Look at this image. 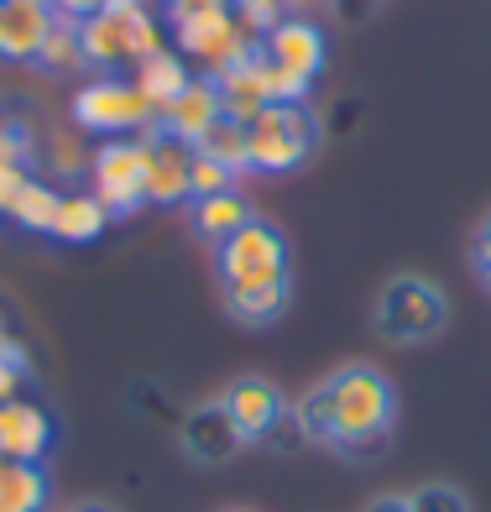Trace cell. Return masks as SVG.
Masks as SVG:
<instances>
[{
    "label": "cell",
    "mask_w": 491,
    "mask_h": 512,
    "mask_svg": "<svg viewBox=\"0 0 491 512\" xmlns=\"http://www.w3.org/2000/svg\"><path fill=\"white\" fill-rule=\"evenodd\" d=\"M303 445L335 450L345 460H371L387 450L397 429V387L382 366L371 361H345L340 371L319 377L303 398L293 403Z\"/></svg>",
    "instance_id": "1"
},
{
    "label": "cell",
    "mask_w": 491,
    "mask_h": 512,
    "mask_svg": "<svg viewBox=\"0 0 491 512\" xmlns=\"http://www.w3.org/2000/svg\"><path fill=\"white\" fill-rule=\"evenodd\" d=\"M215 267V288L220 304L236 324H251V330H267L288 314L293 304V251L288 236L272 220L251 215L236 236H225L209 256Z\"/></svg>",
    "instance_id": "2"
},
{
    "label": "cell",
    "mask_w": 491,
    "mask_h": 512,
    "mask_svg": "<svg viewBox=\"0 0 491 512\" xmlns=\"http://www.w3.org/2000/svg\"><path fill=\"white\" fill-rule=\"evenodd\" d=\"M79 48L89 68L121 74L162 48V21L152 16L147 0H105L95 16L79 21Z\"/></svg>",
    "instance_id": "3"
},
{
    "label": "cell",
    "mask_w": 491,
    "mask_h": 512,
    "mask_svg": "<svg viewBox=\"0 0 491 512\" xmlns=\"http://www.w3.org/2000/svg\"><path fill=\"white\" fill-rule=\"evenodd\" d=\"M162 21H168L178 53L204 63V79L225 74L251 48V37L230 0H162Z\"/></svg>",
    "instance_id": "4"
},
{
    "label": "cell",
    "mask_w": 491,
    "mask_h": 512,
    "mask_svg": "<svg viewBox=\"0 0 491 512\" xmlns=\"http://www.w3.org/2000/svg\"><path fill=\"white\" fill-rule=\"evenodd\" d=\"M319 142H324V131H319V115L309 110V100H277V105H262L246 121L251 173H267V178L309 168Z\"/></svg>",
    "instance_id": "5"
},
{
    "label": "cell",
    "mask_w": 491,
    "mask_h": 512,
    "mask_svg": "<svg viewBox=\"0 0 491 512\" xmlns=\"http://www.w3.org/2000/svg\"><path fill=\"white\" fill-rule=\"evenodd\" d=\"M371 324L387 345H429L450 330V298L424 272H392L371 304Z\"/></svg>",
    "instance_id": "6"
},
{
    "label": "cell",
    "mask_w": 491,
    "mask_h": 512,
    "mask_svg": "<svg viewBox=\"0 0 491 512\" xmlns=\"http://www.w3.org/2000/svg\"><path fill=\"white\" fill-rule=\"evenodd\" d=\"M262 58H267V89L272 105L277 100H309V89L319 84L324 63H330V42L324 27L309 16H288L262 37Z\"/></svg>",
    "instance_id": "7"
},
{
    "label": "cell",
    "mask_w": 491,
    "mask_h": 512,
    "mask_svg": "<svg viewBox=\"0 0 491 512\" xmlns=\"http://www.w3.org/2000/svg\"><path fill=\"white\" fill-rule=\"evenodd\" d=\"M225 413L236 418V429L246 445L256 450H293L303 445V429H298V413L293 403L283 398V387L256 377V371H246V377H236L225 392H220Z\"/></svg>",
    "instance_id": "8"
},
{
    "label": "cell",
    "mask_w": 491,
    "mask_h": 512,
    "mask_svg": "<svg viewBox=\"0 0 491 512\" xmlns=\"http://www.w3.org/2000/svg\"><path fill=\"white\" fill-rule=\"evenodd\" d=\"M68 115H74L79 131L110 136V142H115V136H147L157 126V105L131 79H121V74H100V79L79 84Z\"/></svg>",
    "instance_id": "9"
},
{
    "label": "cell",
    "mask_w": 491,
    "mask_h": 512,
    "mask_svg": "<svg viewBox=\"0 0 491 512\" xmlns=\"http://www.w3.org/2000/svg\"><path fill=\"white\" fill-rule=\"evenodd\" d=\"M89 178H95V199L105 204L110 220H131L147 204V147L142 136H115L95 157H89Z\"/></svg>",
    "instance_id": "10"
},
{
    "label": "cell",
    "mask_w": 491,
    "mask_h": 512,
    "mask_svg": "<svg viewBox=\"0 0 491 512\" xmlns=\"http://www.w3.org/2000/svg\"><path fill=\"white\" fill-rule=\"evenodd\" d=\"M178 450L189 465H230L241 450H246V439L236 429V418L225 413L220 398H209V403H194L189 413H183V424H178Z\"/></svg>",
    "instance_id": "11"
},
{
    "label": "cell",
    "mask_w": 491,
    "mask_h": 512,
    "mask_svg": "<svg viewBox=\"0 0 491 512\" xmlns=\"http://www.w3.org/2000/svg\"><path fill=\"white\" fill-rule=\"evenodd\" d=\"M58 445V418L37 398H6L0 403V460H32L42 465Z\"/></svg>",
    "instance_id": "12"
},
{
    "label": "cell",
    "mask_w": 491,
    "mask_h": 512,
    "mask_svg": "<svg viewBox=\"0 0 491 512\" xmlns=\"http://www.w3.org/2000/svg\"><path fill=\"white\" fill-rule=\"evenodd\" d=\"M147 147V204H162V209H183L189 204V173H194V147L168 136L162 126H152L142 136Z\"/></svg>",
    "instance_id": "13"
},
{
    "label": "cell",
    "mask_w": 491,
    "mask_h": 512,
    "mask_svg": "<svg viewBox=\"0 0 491 512\" xmlns=\"http://www.w3.org/2000/svg\"><path fill=\"white\" fill-rule=\"evenodd\" d=\"M53 21L48 0H0V63H37Z\"/></svg>",
    "instance_id": "14"
},
{
    "label": "cell",
    "mask_w": 491,
    "mask_h": 512,
    "mask_svg": "<svg viewBox=\"0 0 491 512\" xmlns=\"http://www.w3.org/2000/svg\"><path fill=\"white\" fill-rule=\"evenodd\" d=\"M225 115V100H220V89H215V79H204V74H194V84L183 89V95L157 115V126L168 131V136H178V142H189V147H199V136L209 131Z\"/></svg>",
    "instance_id": "15"
},
{
    "label": "cell",
    "mask_w": 491,
    "mask_h": 512,
    "mask_svg": "<svg viewBox=\"0 0 491 512\" xmlns=\"http://www.w3.org/2000/svg\"><path fill=\"white\" fill-rule=\"evenodd\" d=\"M183 215H189V230L204 241V246H220L225 236H236V230L256 215V209L246 204L241 189H230V194H209V199H189L183 204Z\"/></svg>",
    "instance_id": "16"
},
{
    "label": "cell",
    "mask_w": 491,
    "mask_h": 512,
    "mask_svg": "<svg viewBox=\"0 0 491 512\" xmlns=\"http://www.w3.org/2000/svg\"><path fill=\"white\" fill-rule=\"evenodd\" d=\"M53 476L32 460H0V512H48Z\"/></svg>",
    "instance_id": "17"
},
{
    "label": "cell",
    "mask_w": 491,
    "mask_h": 512,
    "mask_svg": "<svg viewBox=\"0 0 491 512\" xmlns=\"http://www.w3.org/2000/svg\"><path fill=\"white\" fill-rule=\"evenodd\" d=\"M131 84L142 89V95L157 105V115H162V110H168V105L183 95V89L194 84V74H189V63H183V53L157 48L152 58H142V63L131 68Z\"/></svg>",
    "instance_id": "18"
},
{
    "label": "cell",
    "mask_w": 491,
    "mask_h": 512,
    "mask_svg": "<svg viewBox=\"0 0 491 512\" xmlns=\"http://www.w3.org/2000/svg\"><path fill=\"white\" fill-rule=\"evenodd\" d=\"M105 225H110L105 204H100L95 194H79V189H74V194L58 199V215H53V230H48V236L63 241V246H89V241L105 236Z\"/></svg>",
    "instance_id": "19"
},
{
    "label": "cell",
    "mask_w": 491,
    "mask_h": 512,
    "mask_svg": "<svg viewBox=\"0 0 491 512\" xmlns=\"http://www.w3.org/2000/svg\"><path fill=\"white\" fill-rule=\"evenodd\" d=\"M58 189L53 183H42V178H32L27 173V183L11 194V204H6V220L16 225V230H27V236H48L53 230V215H58Z\"/></svg>",
    "instance_id": "20"
},
{
    "label": "cell",
    "mask_w": 491,
    "mask_h": 512,
    "mask_svg": "<svg viewBox=\"0 0 491 512\" xmlns=\"http://www.w3.org/2000/svg\"><path fill=\"white\" fill-rule=\"evenodd\" d=\"M194 152L209 157V162H220V168H230L236 178L251 173V157H246V121H236V115H220V121L199 136Z\"/></svg>",
    "instance_id": "21"
},
{
    "label": "cell",
    "mask_w": 491,
    "mask_h": 512,
    "mask_svg": "<svg viewBox=\"0 0 491 512\" xmlns=\"http://www.w3.org/2000/svg\"><path fill=\"white\" fill-rule=\"evenodd\" d=\"M32 68H42V74H79L84 68L79 21H53V32H48V42H42V53H37Z\"/></svg>",
    "instance_id": "22"
},
{
    "label": "cell",
    "mask_w": 491,
    "mask_h": 512,
    "mask_svg": "<svg viewBox=\"0 0 491 512\" xmlns=\"http://www.w3.org/2000/svg\"><path fill=\"white\" fill-rule=\"evenodd\" d=\"M408 512H476L455 481H424L408 492Z\"/></svg>",
    "instance_id": "23"
},
{
    "label": "cell",
    "mask_w": 491,
    "mask_h": 512,
    "mask_svg": "<svg viewBox=\"0 0 491 512\" xmlns=\"http://www.w3.org/2000/svg\"><path fill=\"white\" fill-rule=\"evenodd\" d=\"M236 16H241L246 37L262 42V37L277 27V21H288V0H246V6H236Z\"/></svg>",
    "instance_id": "24"
},
{
    "label": "cell",
    "mask_w": 491,
    "mask_h": 512,
    "mask_svg": "<svg viewBox=\"0 0 491 512\" xmlns=\"http://www.w3.org/2000/svg\"><path fill=\"white\" fill-rule=\"evenodd\" d=\"M236 189V173L220 168V162H209L194 152V173H189V199H209V194H230Z\"/></svg>",
    "instance_id": "25"
},
{
    "label": "cell",
    "mask_w": 491,
    "mask_h": 512,
    "mask_svg": "<svg viewBox=\"0 0 491 512\" xmlns=\"http://www.w3.org/2000/svg\"><path fill=\"white\" fill-rule=\"evenodd\" d=\"M27 371H32V361H27V351H21L16 340H6V345H0V403H6V398H16V392H21V382H27Z\"/></svg>",
    "instance_id": "26"
},
{
    "label": "cell",
    "mask_w": 491,
    "mask_h": 512,
    "mask_svg": "<svg viewBox=\"0 0 491 512\" xmlns=\"http://www.w3.org/2000/svg\"><path fill=\"white\" fill-rule=\"evenodd\" d=\"M471 272H476V283L491 293V215L476 225V236H471Z\"/></svg>",
    "instance_id": "27"
},
{
    "label": "cell",
    "mask_w": 491,
    "mask_h": 512,
    "mask_svg": "<svg viewBox=\"0 0 491 512\" xmlns=\"http://www.w3.org/2000/svg\"><path fill=\"white\" fill-rule=\"evenodd\" d=\"M100 6H105V0H48V11L58 21H84V16H95Z\"/></svg>",
    "instance_id": "28"
},
{
    "label": "cell",
    "mask_w": 491,
    "mask_h": 512,
    "mask_svg": "<svg viewBox=\"0 0 491 512\" xmlns=\"http://www.w3.org/2000/svg\"><path fill=\"white\" fill-rule=\"evenodd\" d=\"M330 6H335V16H340V21H350V27H361V21L382 6V0H330Z\"/></svg>",
    "instance_id": "29"
},
{
    "label": "cell",
    "mask_w": 491,
    "mask_h": 512,
    "mask_svg": "<svg viewBox=\"0 0 491 512\" xmlns=\"http://www.w3.org/2000/svg\"><path fill=\"white\" fill-rule=\"evenodd\" d=\"M27 183V168H11V162H0V215H6V204H11V194Z\"/></svg>",
    "instance_id": "30"
},
{
    "label": "cell",
    "mask_w": 491,
    "mask_h": 512,
    "mask_svg": "<svg viewBox=\"0 0 491 512\" xmlns=\"http://www.w3.org/2000/svg\"><path fill=\"white\" fill-rule=\"evenodd\" d=\"M361 512H408V497H397V492H387V497H371Z\"/></svg>",
    "instance_id": "31"
},
{
    "label": "cell",
    "mask_w": 491,
    "mask_h": 512,
    "mask_svg": "<svg viewBox=\"0 0 491 512\" xmlns=\"http://www.w3.org/2000/svg\"><path fill=\"white\" fill-rule=\"evenodd\" d=\"M58 512H121V507L105 502V497H84V502H63Z\"/></svg>",
    "instance_id": "32"
},
{
    "label": "cell",
    "mask_w": 491,
    "mask_h": 512,
    "mask_svg": "<svg viewBox=\"0 0 491 512\" xmlns=\"http://www.w3.org/2000/svg\"><path fill=\"white\" fill-rule=\"evenodd\" d=\"M11 335H6V309H0V345H6Z\"/></svg>",
    "instance_id": "33"
},
{
    "label": "cell",
    "mask_w": 491,
    "mask_h": 512,
    "mask_svg": "<svg viewBox=\"0 0 491 512\" xmlns=\"http://www.w3.org/2000/svg\"><path fill=\"white\" fill-rule=\"evenodd\" d=\"M225 512H246V507H225Z\"/></svg>",
    "instance_id": "34"
},
{
    "label": "cell",
    "mask_w": 491,
    "mask_h": 512,
    "mask_svg": "<svg viewBox=\"0 0 491 512\" xmlns=\"http://www.w3.org/2000/svg\"><path fill=\"white\" fill-rule=\"evenodd\" d=\"M230 6H246V0H230Z\"/></svg>",
    "instance_id": "35"
}]
</instances>
